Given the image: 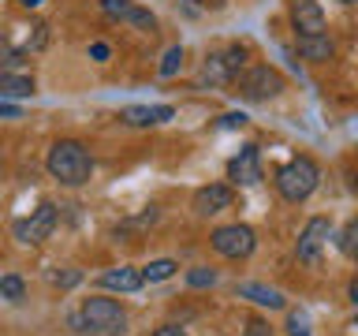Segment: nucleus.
I'll use <instances>...</instances> for the list:
<instances>
[{
	"label": "nucleus",
	"mask_w": 358,
	"mask_h": 336,
	"mask_svg": "<svg viewBox=\"0 0 358 336\" xmlns=\"http://www.w3.org/2000/svg\"><path fill=\"white\" fill-rule=\"evenodd\" d=\"M243 336H273V325L262 321V318H250V321H246V329H243Z\"/></svg>",
	"instance_id": "393cba45"
},
{
	"label": "nucleus",
	"mask_w": 358,
	"mask_h": 336,
	"mask_svg": "<svg viewBox=\"0 0 358 336\" xmlns=\"http://www.w3.org/2000/svg\"><path fill=\"white\" fill-rule=\"evenodd\" d=\"M287 336H310V321H306V314L295 310L287 318Z\"/></svg>",
	"instance_id": "b1692460"
},
{
	"label": "nucleus",
	"mask_w": 358,
	"mask_h": 336,
	"mask_svg": "<svg viewBox=\"0 0 358 336\" xmlns=\"http://www.w3.org/2000/svg\"><path fill=\"white\" fill-rule=\"evenodd\" d=\"M291 22L295 34H324V11L317 0H291Z\"/></svg>",
	"instance_id": "ddd939ff"
},
{
	"label": "nucleus",
	"mask_w": 358,
	"mask_h": 336,
	"mask_svg": "<svg viewBox=\"0 0 358 336\" xmlns=\"http://www.w3.org/2000/svg\"><path fill=\"white\" fill-rule=\"evenodd\" d=\"M56 220H60L56 206H52V202H41V206L34 209L30 217H22V220L11 224V232H15V239H19V243L38 246V243H45V239H49V235L56 232Z\"/></svg>",
	"instance_id": "0eeeda50"
},
{
	"label": "nucleus",
	"mask_w": 358,
	"mask_h": 336,
	"mask_svg": "<svg viewBox=\"0 0 358 336\" xmlns=\"http://www.w3.org/2000/svg\"><path fill=\"white\" fill-rule=\"evenodd\" d=\"M176 116L172 105H127L120 112V120L127 127H157V123H168Z\"/></svg>",
	"instance_id": "f8f14e48"
},
{
	"label": "nucleus",
	"mask_w": 358,
	"mask_h": 336,
	"mask_svg": "<svg viewBox=\"0 0 358 336\" xmlns=\"http://www.w3.org/2000/svg\"><path fill=\"white\" fill-rule=\"evenodd\" d=\"M231 202H235V190L228 183H209V187L194 190V213L198 217H217V213L231 209Z\"/></svg>",
	"instance_id": "9b49d317"
},
{
	"label": "nucleus",
	"mask_w": 358,
	"mask_h": 336,
	"mask_svg": "<svg viewBox=\"0 0 358 336\" xmlns=\"http://www.w3.org/2000/svg\"><path fill=\"white\" fill-rule=\"evenodd\" d=\"M355 246H358V217L347 220V228L340 232V251L343 254H355Z\"/></svg>",
	"instance_id": "5701e85b"
},
{
	"label": "nucleus",
	"mask_w": 358,
	"mask_h": 336,
	"mask_svg": "<svg viewBox=\"0 0 358 336\" xmlns=\"http://www.w3.org/2000/svg\"><path fill=\"white\" fill-rule=\"evenodd\" d=\"M0 295H4L8 302H22V299H27V284H22V276H15V273L0 276Z\"/></svg>",
	"instance_id": "6ab92c4d"
},
{
	"label": "nucleus",
	"mask_w": 358,
	"mask_h": 336,
	"mask_svg": "<svg viewBox=\"0 0 358 336\" xmlns=\"http://www.w3.org/2000/svg\"><path fill=\"white\" fill-rule=\"evenodd\" d=\"M101 11L116 22H127L134 30H157V15L150 8H142L138 0H101Z\"/></svg>",
	"instance_id": "1a4fd4ad"
},
{
	"label": "nucleus",
	"mask_w": 358,
	"mask_h": 336,
	"mask_svg": "<svg viewBox=\"0 0 358 336\" xmlns=\"http://www.w3.org/2000/svg\"><path fill=\"white\" fill-rule=\"evenodd\" d=\"M317 183H321V168H317V161L313 157H306V153H299V157H291V161L276 172V190L284 195L287 202H306L313 190H317Z\"/></svg>",
	"instance_id": "7ed1b4c3"
},
{
	"label": "nucleus",
	"mask_w": 358,
	"mask_h": 336,
	"mask_svg": "<svg viewBox=\"0 0 358 336\" xmlns=\"http://www.w3.org/2000/svg\"><path fill=\"white\" fill-rule=\"evenodd\" d=\"M153 336H187V332L179 329V325H161V329H157Z\"/></svg>",
	"instance_id": "c756f323"
},
{
	"label": "nucleus",
	"mask_w": 358,
	"mask_h": 336,
	"mask_svg": "<svg viewBox=\"0 0 358 336\" xmlns=\"http://www.w3.org/2000/svg\"><path fill=\"white\" fill-rule=\"evenodd\" d=\"M228 179L235 187L262 183V179H265V172H262V150H257V146H243V150L228 161Z\"/></svg>",
	"instance_id": "9d476101"
},
{
	"label": "nucleus",
	"mask_w": 358,
	"mask_h": 336,
	"mask_svg": "<svg viewBox=\"0 0 358 336\" xmlns=\"http://www.w3.org/2000/svg\"><path fill=\"white\" fill-rule=\"evenodd\" d=\"M299 52L306 56V60H313V64H324V60H332L336 45L329 38V30L324 34H299Z\"/></svg>",
	"instance_id": "dca6fc26"
},
{
	"label": "nucleus",
	"mask_w": 358,
	"mask_h": 336,
	"mask_svg": "<svg viewBox=\"0 0 358 336\" xmlns=\"http://www.w3.org/2000/svg\"><path fill=\"white\" fill-rule=\"evenodd\" d=\"M231 94H239L243 101H268V97H280L284 94V75L268 64H254L246 67L243 75L231 78Z\"/></svg>",
	"instance_id": "20e7f679"
},
{
	"label": "nucleus",
	"mask_w": 358,
	"mask_h": 336,
	"mask_svg": "<svg viewBox=\"0 0 358 336\" xmlns=\"http://www.w3.org/2000/svg\"><path fill=\"white\" fill-rule=\"evenodd\" d=\"M0 97H34V78L22 71H0Z\"/></svg>",
	"instance_id": "f3484780"
},
{
	"label": "nucleus",
	"mask_w": 358,
	"mask_h": 336,
	"mask_svg": "<svg viewBox=\"0 0 358 336\" xmlns=\"http://www.w3.org/2000/svg\"><path fill=\"white\" fill-rule=\"evenodd\" d=\"M179 67H183V45H172V49L164 52V60H161V75H164V78H172Z\"/></svg>",
	"instance_id": "412c9836"
},
{
	"label": "nucleus",
	"mask_w": 358,
	"mask_h": 336,
	"mask_svg": "<svg viewBox=\"0 0 358 336\" xmlns=\"http://www.w3.org/2000/svg\"><path fill=\"white\" fill-rule=\"evenodd\" d=\"M347 4H358V0H347Z\"/></svg>",
	"instance_id": "c9c22d12"
},
{
	"label": "nucleus",
	"mask_w": 358,
	"mask_h": 336,
	"mask_svg": "<svg viewBox=\"0 0 358 336\" xmlns=\"http://www.w3.org/2000/svg\"><path fill=\"white\" fill-rule=\"evenodd\" d=\"M347 176H351V190H355V195H358V172H355V168H351V172H347Z\"/></svg>",
	"instance_id": "473e14b6"
},
{
	"label": "nucleus",
	"mask_w": 358,
	"mask_h": 336,
	"mask_svg": "<svg viewBox=\"0 0 358 336\" xmlns=\"http://www.w3.org/2000/svg\"><path fill=\"white\" fill-rule=\"evenodd\" d=\"M71 325L86 336H127V310L116 299L90 295V299H83V307L71 318Z\"/></svg>",
	"instance_id": "f03ea898"
},
{
	"label": "nucleus",
	"mask_w": 358,
	"mask_h": 336,
	"mask_svg": "<svg viewBox=\"0 0 358 336\" xmlns=\"http://www.w3.org/2000/svg\"><path fill=\"white\" fill-rule=\"evenodd\" d=\"M78 280H83V273H78V269H67V273H52V284H56V288H75Z\"/></svg>",
	"instance_id": "a878e982"
},
{
	"label": "nucleus",
	"mask_w": 358,
	"mask_h": 336,
	"mask_svg": "<svg viewBox=\"0 0 358 336\" xmlns=\"http://www.w3.org/2000/svg\"><path fill=\"white\" fill-rule=\"evenodd\" d=\"M176 269H179V262H172V258H157V262H150L142 269V280L145 284H161V280L176 276Z\"/></svg>",
	"instance_id": "a211bd4d"
},
{
	"label": "nucleus",
	"mask_w": 358,
	"mask_h": 336,
	"mask_svg": "<svg viewBox=\"0 0 358 336\" xmlns=\"http://www.w3.org/2000/svg\"><path fill=\"white\" fill-rule=\"evenodd\" d=\"M190 4H198V8H224V0H190Z\"/></svg>",
	"instance_id": "7c9ffc66"
},
{
	"label": "nucleus",
	"mask_w": 358,
	"mask_h": 336,
	"mask_svg": "<svg viewBox=\"0 0 358 336\" xmlns=\"http://www.w3.org/2000/svg\"><path fill=\"white\" fill-rule=\"evenodd\" d=\"M235 295H239V299H250L254 307H268V310H284V307H287L284 291H276V288H268V284H257V280H250V284H239V288H235Z\"/></svg>",
	"instance_id": "4468645a"
},
{
	"label": "nucleus",
	"mask_w": 358,
	"mask_h": 336,
	"mask_svg": "<svg viewBox=\"0 0 358 336\" xmlns=\"http://www.w3.org/2000/svg\"><path fill=\"white\" fill-rule=\"evenodd\" d=\"M329 239H332V220L329 217H310L306 228H302V235H299V243H295L299 262H317Z\"/></svg>",
	"instance_id": "6e6552de"
},
{
	"label": "nucleus",
	"mask_w": 358,
	"mask_h": 336,
	"mask_svg": "<svg viewBox=\"0 0 358 336\" xmlns=\"http://www.w3.org/2000/svg\"><path fill=\"white\" fill-rule=\"evenodd\" d=\"M90 56L105 64V60H108V45H105V41H94V45H90Z\"/></svg>",
	"instance_id": "cd10ccee"
},
{
	"label": "nucleus",
	"mask_w": 358,
	"mask_h": 336,
	"mask_svg": "<svg viewBox=\"0 0 358 336\" xmlns=\"http://www.w3.org/2000/svg\"><path fill=\"white\" fill-rule=\"evenodd\" d=\"M22 60H27V52L15 49L11 41H0V67H4V71H11V67H19Z\"/></svg>",
	"instance_id": "aec40b11"
},
{
	"label": "nucleus",
	"mask_w": 358,
	"mask_h": 336,
	"mask_svg": "<svg viewBox=\"0 0 358 336\" xmlns=\"http://www.w3.org/2000/svg\"><path fill=\"white\" fill-rule=\"evenodd\" d=\"M243 64H246V45H228L220 52H209L198 71V86H231V78L239 75Z\"/></svg>",
	"instance_id": "39448f33"
},
{
	"label": "nucleus",
	"mask_w": 358,
	"mask_h": 336,
	"mask_svg": "<svg viewBox=\"0 0 358 336\" xmlns=\"http://www.w3.org/2000/svg\"><path fill=\"white\" fill-rule=\"evenodd\" d=\"M220 123H224V127H243L246 116H243V112H228V116H224Z\"/></svg>",
	"instance_id": "c85d7f7f"
},
{
	"label": "nucleus",
	"mask_w": 358,
	"mask_h": 336,
	"mask_svg": "<svg viewBox=\"0 0 358 336\" xmlns=\"http://www.w3.org/2000/svg\"><path fill=\"white\" fill-rule=\"evenodd\" d=\"M19 4H22V8H38L41 0H19Z\"/></svg>",
	"instance_id": "72a5a7b5"
},
{
	"label": "nucleus",
	"mask_w": 358,
	"mask_h": 336,
	"mask_svg": "<svg viewBox=\"0 0 358 336\" xmlns=\"http://www.w3.org/2000/svg\"><path fill=\"white\" fill-rule=\"evenodd\" d=\"M187 284H190V288H213V284H217V273H213V269H206V265H201V269H190V273H187Z\"/></svg>",
	"instance_id": "4be33fe9"
},
{
	"label": "nucleus",
	"mask_w": 358,
	"mask_h": 336,
	"mask_svg": "<svg viewBox=\"0 0 358 336\" xmlns=\"http://www.w3.org/2000/svg\"><path fill=\"white\" fill-rule=\"evenodd\" d=\"M45 168H49V176L56 183L83 187V183H90V176H94V157H90V150L83 142L60 139V142H52L49 157H45Z\"/></svg>",
	"instance_id": "f257e3e1"
},
{
	"label": "nucleus",
	"mask_w": 358,
	"mask_h": 336,
	"mask_svg": "<svg viewBox=\"0 0 358 336\" xmlns=\"http://www.w3.org/2000/svg\"><path fill=\"white\" fill-rule=\"evenodd\" d=\"M213 251L220 258H231V262H239V258H250L254 246H257V235L250 224H220L217 232L209 235Z\"/></svg>",
	"instance_id": "423d86ee"
},
{
	"label": "nucleus",
	"mask_w": 358,
	"mask_h": 336,
	"mask_svg": "<svg viewBox=\"0 0 358 336\" xmlns=\"http://www.w3.org/2000/svg\"><path fill=\"white\" fill-rule=\"evenodd\" d=\"M145 284L142 280V269H134V265H116V269H105L101 273V288H108V291H138Z\"/></svg>",
	"instance_id": "2eb2a0df"
},
{
	"label": "nucleus",
	"mask_w": 358,
	"mask_h": 336,
	"mask_svg": "<svg viewBox=\"0 0 358 336\" xmlns=\"http://www.w3.org/2000/svg\"><path fill=\"white\" fill-rule=\"evenodd\" d=\"M347 295H351V302H355V307H358V276L351 280V288H347Z\"/></svg>",
	"instance_id": "2f4dec72"
},
{
	"label": "nucleus",
	"mask_w": 358,
	"mask_h": 336,
	"mask_svg": "<svg viewBox=\"0 0 358 336\" xmlns=\"http://www.w3.org/2000/svg\"><path fill=\"white\" fill-rule=\"evenodd\" d=\"M351 258H355V262H358V246H355V254H351Z\"/></svg>",
	"instance_id": "f704fd0d"
},
{
	"label": "nucleus",
	"mask_w": 358,
	"mask_h": 336,
	"mask_svg": "<svg viewBox=\"0 0 358 336\" xmlns=\"http://www.w3.org/2000/svg\"><path fill=\"white\" fill-rule=\"evenodd\" d=\"M0 116H4V120H19L22 112H19V105H11V101L0 97Z\"/></svg>",
	"instance_id": "bb28decb"
}]
</instances>
